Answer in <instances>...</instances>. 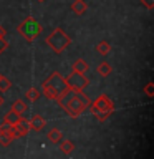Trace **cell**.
<instances>
[{"mask_svg": "<svg viewBox=\"0 0 154 159\" xmlns=\"http://www.w3.org/2000/svg\"><path fill=\"white\" fill-rule=\"evenodd\" d=\"M60 108H63V111L71 118H78L79 114H83L89 106V98L83 91H76V89H66L58 99Z\"/></svg>", "mask_w": 154, "mask_h": 159, "instance_id": "6da1fadb", "label": "cell"}, {"mask_svg": "<svg viewBox=\"0 0 154 159\" xmlns=\"http://www.w3.org/2000/svg\"><path fill=\"white\" fill-rule=\"evenodd\" d=\"M66 89H68L66 80L63 78V75L60 71H53L42 84V94H45L48 99H55V101H57Z\"/></svg>", "mask_w": 154, "mask_h": 159, "instance_id": "7a4b0ae2", "label": "cell"}, {"mask_svg": "<svg viewBox=\"0 0 154 159\" xmlns=\"http://www.w3.org/2000/svg\"><path fill=\"white\" fill-rule=\"evenodd\" d=\"M88 108L91 109V113L101 123L106 121V119L113 114V111H114V104H113V101L106 96V94H99V96L94 99L93 103H89Z\"/></svg>", "mask_w": 154, "mask_h": 159, "instance_id": "3957f363", "label": "cell"}, {"mask_svg": "<svg viewBox=\"0 0 154 159\" xmlns=\"http://www.w3.org/2000/svg\"><path fill=\"white\" fill-rule=\"evenodd\" d=\"M45 42H47V45L55 53H63V50H66L71 45V38L63 32V28H55L47 37Z\"/></svg>", "mask_w": 154, "mask_h": 159, "instance_id": "277c9868", "label": "cell"}, {"mask_svg": "<svg viewBox=\"0 0 154 159\" xmlns=\"http://www.w3.org/2000/svg\"><path fill=\"white\" fill-rule=\"evenodd\" d=\"M18 33L23 37V40H27L28 43H32L37 40V37L42 33V25H40L33 17H27L22 23L17 27Z\"/></svg>", "mask_w": 154, "mask_h": 159, "instance_id": "5b68a950", "label": "cell"}, {"mask_svg": "<svg viewBox=\"0 0 154 159\" xmlns=\"http://www.w3.org/2000/svg\"><path fill=\"white\" fill-rule=\"evenodd\" d=\"M66 84L70 89H76V91H83L84 88L89 84V80L84 73H78V71H71L66 78Z\"/></svg>", "mask_w": 154, "mask_h": 159, "instance_id": "8992f818", "label": "cell"}, {"mask_svg": "<svg viewBox=\"0 0 154 159\" xmlns=\"http://www.w3.org/2000/svg\"><path fill=\"white\" fill-rule=\"evenodd\" d=\"M13 126V133H15V138H25L27 134L30 133V126H28V119L22 118L20 121H17Z\"/></svg>", "mask_w": 154, "mask_h": 159, "instance_id": "52a82bcc", "label": "cell"}, {"mask_svg": "<svg viewBox=\"0 0 154 159\" xmlns=\"http://www.w3.org/2000/svg\"><path fill=\"white\" fill-rule=\"evenodd\" d=\"M28 126H30V129H32V131L40 133L45 126H47V121H45V118L40 116V114H33V116L28 119Z\"/></svg>", "mask_w": 154, "mask_h": 159, "instance_id": "ba28073f", "label": "cell"}, {"mask_svg": "<svg viewBox=\"0 0 154 159\" xmlns=\"http://www.w3.org/2000/svg\"><path fill=\"white\" fill-rule=\"evenodd\" d=\"M71 12L75 15H83L86 12V2L84 0H75V2H71Z\"/></svg>", "mask_w": 154, "mask_h": 159, "instance_id": "9c48e42d", "label": "cell"}, {"mask_svg": "<svg viewBox=\"0 0 154 159\" xmlns=\"http://www.w3.org/2000/svg\"><path fill=\"white\" fill-rule=\"evenodd\" d=\"M10 109L17 111L18 114H23V113H27V111H28V103H27V101H23V99H15Z\"/></svg>", "mask_w": 154, "mask_h": 159, "instance_id": "30bf717a", "label": "cell"}, {"mask_svg": "<svg viewBox=\"0 0 154 159\" xmlns=\"http://www.w3.org/2000/svg\"><path fill=\"white\" fill-rule=\"evenodd\" d=\"M48 139H50V143H53V144H58L60 141H61L63 139V133L60 131L58 128H53V129H50L48 131Z\"/></svg>", "mask_w": 154, "mask_h": 159, "instance_id": "8fae6325", "label": "cell"}, {"mask_svg": "<svg viewBox=\"0 0 154 159\" xmlns=\"http://www.w3.org/2000/svg\"><path fill=\"white\" fill-rule=\"evenodd\" d=\"M20 119H22V114H18L17 111L10 109V111H7V114L3 116V123H7V124H15L17 121H20Z\"/></svg>", "mask_w": 154, "mask_h": 159, "instance_id": "7c38bea8", "label": "cell"}, {"mask_svg": "<svg viewBox=\"0 0 154 159\" xmlns=\"http://www.w3.org/2000/svg\"><path fill=\"white\" fill-rule=\"evenodd\" d=\"M40 96H42V89H38V88H28L25 91V98L28 101H38Z\"/></svg>", "mask_w": 154, "mask_h": 159, "instance_id": "4fadbf2b", "label": "cell"}, {"mask_svg": "<svg viewBox=\"0 0 154 159\" xmlns=\"http://www.w3.org/2000/svg\"><path fill=\"white\" fill-rule=\"evenodd\" d=\"M96 70H98V73L101 75L103 78H106V76H109V75L113 73V68H111V65H109L108 61H101V63L98 65Z\"/></svg>", "mask_w": 154, "mask_h": 159, "instance_id": "5bb4252c", "label": "cell"}, {"mask_svg": "<svg viewBox=\"0 0 154 159\" xmlns=\"http://www.w3.org/2000/svg\"><path fill=\"white\" fill-rule=\"evenodd\" d=\"M73 71H78V73H86L88 70H89V66H88V63L84 61V60H81V58H78L76 61L73 63Z\"/></svg>", "mask_w": 154, "mask_h": 159, "instance_id": "9a60e30c", "label": "cell"}, {"mask_svg": "<svg viewBox=\"0 0 154 159\" xmlns=\"http://www.w3.org/2000/svg\"><path fill=\"white\" fill-rule=\"evenodd\" d=\"M58 144H60V151H61L63 154H71L75 151V143L73 141H63L61 139Z\"/></svg>", "mask_w": 154, "mask_h": 159, "instance_id": "2e32d148", "label": "cell"}, {"mask_svg": "<svg viewBox=\"0 0 154 159\" xmlns=\"http://www.w3.org/2000/svg\"><path fill=\"white\" fill-rule=\"evenodd\" d=\"M96 52L99 55H109V52H111V45H109V42H106V40H103V42H99L96 45Z\"/></svg>", "mask_w": 154, "mask_h": 159, "instance_id": "e0dca14e", "label": "cell"}, {"mask_svg": "<svg viewBox=\"0 0 154 159\" xmlns=\"http://www.w3.org/2000/svg\"><path fill=\"white\" fill-rule=\"evenodd\" d=\"M12 88V81H10V80L7 78V76H0V93L2 91H8V89Z\"/></svg>", "mask_w": 154, "mask_h": 159, "instance_id": "ac0fdd59", "label": "cell"}, {"mask_svg": "<svg viewBox=\"0 0 154 159\" xmlns=\"http://www.w3.org/2000/svg\"><path fill=\"white\" fill-rule=\"evenodd\" d=\"M12 141H13V136H12V134L0 131V144H2V146H8Z\"/></svg>", "mask_w": 154, "mask_h": 159, "instance_id": "d6986e66", "label": "cell"}, {"mask_svg": "<svg viewBox=\"0 0 154 159\" xmlns=\"http://www.w3.org/2000/svg\"><path fill=\"white\" fill-rule=\"evenodd\" d=\"M141 3L149 10H152V7H154V0H141Z\"/></svg>", "mask_w": 154, "mask_h": 159, "instance_id": "ffe728a7", "label": "cell"}, {"mask_svg": "<svg viewBox=\"0 0 154 159\" xmlns=\"http://www.w3.org/2000/svg\"><path fill=\"white\" fill-rule=\"evenodd\" d=\"M7 47H8V43L5 42V38H0V55H2L5 50H7Z\"/></svg>", "mask_w": 154, "mask_h": 159, "instance_id": "44dd1931", "label": "cell"}, {"mask_svg": "<svg viewBox=\"0 0 154 159\" xmlns=\"http://www.w3.org/2000/svg\"><path fill=\"white\" fill-rule=\"evenodd\" d=\"M144 91H146V94L149 98H152V83H147V86L144 88Z\"/></svg>", "mask_w": 154, "mask_h": 159, "instance_id": "7402d4cb", "label": "cell"}, {"mask_svg": "<svg viewBox=\"0 0 154 159\" xmlns=\"http://www.w3.org/2000/svg\"><path fill=\"white\" fill-rule=\"evenodd\" d=\"M5 35H7V30H5L2 25H0V38H5Z\"/></svg>", "mask_w": 154, "mask_h": 159, "instance_id": "603a6c76", "label": "cell"}, {"mask_svg": "<svg viewBox=\"0 0 154 159\" xmlns=\"http://www.w3.org/2000/svg\"><path fill=\"white\" fill-rule=\"evenodd\" d=\"M2 104H3V96L0 94V108H2Z\"/></svg>", "mask_w": 154, "mask_h": 159, "instance_id": "cb8c5ba5", "label": "cell"}, {"mask_svg": "<svg viewBox=\"0 0 154 159\" xmlns=\"http://www.w3.org/2000/svg\"><path fill=\"white\" fill-rule=\"evenodd\" d=\"M37 2H45V0H37Z\"/></svg>", "mask_w": 154, "mask_h": 159, "instance_id": "d4e9b609", "label": "cell"}, {"mask_svg": "<svg viewBox=\"0 0 154 159\" xmlns=\"http://www.w3.org/2000/svg\"><path fill=\"white\" fill-rule=\"evenodd\" d=\"M0 76H2V73H0Z\"/></svg>", "mask_w": 154, "mask_h": 159, "instance_id": "484cf974", "label": "cell"}]
</instances>
